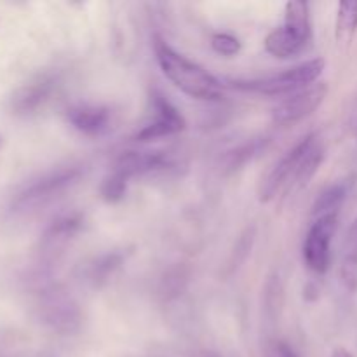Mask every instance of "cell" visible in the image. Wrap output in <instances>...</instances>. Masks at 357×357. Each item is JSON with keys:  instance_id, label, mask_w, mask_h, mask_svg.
Masks as SVG:
<instances>
[{"instance_id": "6da1fadb", "label": "cell", "mask_w": 357, "mask_h": 357, "mask_svg": "<svg viewBox=\"0 0 357 357\" xmlns=\"http://www.w3.org/2000/svg\"><path fill=\"white\" fill-rule=\"evenodd\" d=\"M153 51L162 73L181 93L202 101H215L222 98L223 84L215 75L174 51L160 37L153 38Z\"/></svg>"}, {"instance_id": "7a4b0ae2", "label": "cell", "mask_w": 357, "mask_h": 357, "mask_svg": "<svg viewBox=\"0 0 357 357\" xmlns=\"http://www.w3.org/2000/svg\"><path fill=\"white\" fill-rule=\"evenodd\" d=\"M80 176H82L80 166H61L47 171L26 181L14 194L10 201V211L14 215H28V213L37 211L59 197L70 187H73L80 180Z\"/></svg>"}, {"instance_id": "3957f363", "label": "cell", "mask_w": 357, "mask_h": 357, "mask_svg": "<svg viewBox=\"0 0 357 357\" xmlns=\"http://www.w3.org/2000/svg\"><path fill=\"white\" fill-rule=\"evenodd\" d=\"M324 59L316 58L309 59L305 63L293 66V68L284 70L278 75L265 77L258 80H237L232 82L234 87L241 91H251V93L265 94V96H282V94H295L298 91L307 89L314 86L324 70Z\"/></svg>"}, {"instance_id": "277c9868", "label": "cell", "mask_w": 357, "mask_h": 357, "mask_svg": "<svg viewBox=\"0 0 357 357\" xmlns=\"http://www.w3.org/2000/svg\"><path fill=\"white\" fill-rule=\"evenodd\" d=\"M38 319L58 333H75L82 324V312L75 300L58 286L42 288L37 303Z\"/></svg>"}, {"instance_id": "5b68a950", "label": "cell", "mask_w": 357, "mask_h": 357, "mask_svg": "<svg viewBox=\"0 0 357 357\" xmlns=\"http://www.w3.org/2000/svg\"><path fill=\"white\" fill-rule=\"evenodd\" d=\"M338 215L316 218L303 243V260L316 274H324L331 264V239L337 230Z\"/></svg>"}, {"instance_id": "8992f818", "label": "cell", "mask_w": 357, "mask_h": 357, "mask_svg": "<svg viewBox=\"0 0 357 357\" xmlns=\"http://www.w3.org/2000/svg\"><path fill=\"white\" fill-rule=\"evenodd\" d=\"M58 87V77L52 73H40L35 79L17 87L9 98V110L16 117L33 115L51 100Z\"/></svg>"}, {"instance_id": "52a82bcc", "label": "cell", "mask_w": 357, "mask_h": 357, "mask_svg": "<svg viewBox=\"0 0 357 357\" xmlns=\"http://www.w3.org/2000/svg\"><path fill=\"white\" fill-rule=\"evenodd\" d=\"M328 94L326 84H314L307 89L298 91L289 98L282 100L278 107L272 110V121L279 126H291L300 122L302 119L309 117L310 114L321 107Z\"/></svg>"}, {"instance_id": "ba28073f", "label": "cell", "mask_w": 357, "mask_h": 357, "mask_svg": "<svg viewBox=\"0 0 357 357\" xmlns=\"http://www.w3.org/2000/svg\"><path fill=\"white\" fill-rule=\"evenodd\" d=\"M152 110L153 119L136 132V142L149 143L160 138H167V136L181 132L187 126L178 108L173 107L160 93H155L152 96Z\"/></svg>"}, {"instance_id": "9c48e42d", "label": "cell", "mask_w": 357, "mask_h": 357, "mask_svg": "<svg viewBox=\"0 0 357 357\" xmlns=\"http://www.w3.org/2000/svg\"><path fill=\"white\" fill-rule=\"evenodd\" d=\"M316 142H317L316 135L305 136V138L300 139L291 150H288V152L284 153V157H281V160L272 167L271 173L265 176V180L261 181L260 188H258V199H260L261 202H268L275 197L279 188L284 185V181L288 180L291 174H295L302 157L305 155L307 150H309Z\"/></svg>"}, {"instance_id": "30bf717a", "label": "cell", "mask_w": 357, "mask_h": 357, "mask_svg": "<svg viewBox=\"0 0 357 357\" xmlns=\"http://www.w3.org/2000/svg\"><path fill=\"white\" fill-rule=\"evenodd\" d=\"M82 227L84 216L80 213H68V215L58 216L42 234L40 253L47 258L58 257L75 239Z\"/></svg>"}, {"instance_id": "8fae6325", "label": "cell", "mask_w": 357, "mask_h": 357, "mask_svg": "<svg viewBox=\"0 0 357 357\" xmlns=\"http://www.w3.org/2000/svg\"><path fill=\"white\" fill-rule=\"evenodd\" d=\"M171 157L167 152H124L115 159L112 171L126 180H131L135 176H145V174L157 173V171L169 169Z\"/></svg>"}, {"instance_id": "7c38bea8", "label": "cell", "mask_w": 357, "mask_h": 357, "mask_svg": "<svg viewBox=\"0 0 357 357\" xmlns=\"http://www.w3.org/2000/svg\"><path fill=\"white\" fill-rule=\"evenodd\" d=\"M66 121L73 129L86 136H100L110 128L112 115L107 107L98 105H75L66 110Z\"/></svg>"}, {"instance_id": "4fadbf2b", "label": "cell", "mask_w": 357, "mask_h": 357, "mask_svg": "<svg viewBox=\"0 0 357 357\" xmlns=\"http://www.w3.org/2000/svg\"><path fill=\"white\" fill-rule=\"evenodd\" d=\"M305 45L307 40L300 38L295 31H291L284 24L281 28H275L265 38V49H267V52L279 59L295 58L296 54H300L305 49Z\"/></svg>"}, {"instance_id": "5bb4252c", "label": "cell", "mask_w": 357, "mask_h": 357, "mask_svg": "<svg viewBox=\"0 0 357 357\" xmlns=\"http://www.w3.org/2000/svg\"><path fill=\"white\" fill-rule=\"evenodd\" d=\"M131 255L129 250H114L98 257L87 268V279L93 286H101L126 264L128 257Z\"/></svg>"}, {"instance_id": "9a60e30c", "label": "cell", "mask_w": 357, "mask_h": 357, "mask_svg": "<svg viewBox=\"0 0 357 357\" xmlns=\"http://www.w3.org/2000/svg\"><path fill=\"white\" fill-rule=\"evenodd\" d=\"M268 143H271V139L257 138L244 143V145H239L237 149L230 150V152H227V155L222 159L223 171H227V173H234V171L243 169L248 162H251V160L257 159L261 152H265Z\"/></svg>"}, {"instance_id": "2e32d148", "label": "cell", "mask_w": 357, "mask_h": 357, "mask_svg": "<svg viewBox=\"0 0 357 357\" xmlns=\"http://www.w3.org/2000/svg\"><path fill=\"white\" fill-rule=\"evenodd\" d=\"M349 194V183L345 181H338V183L328 187L319 197L316 199L312 206V216L314 218H323L328 215H338V209L344 204L345 197Z\"/></svg>"}, {"instance_id": "e0dca14e", "label": "cell", "mask_w": 357, "mask_h": 357, "mask_svg": "<svg viewBox=\"0 0 357 357\" xmlns=\"http://www.w3.org/2000/svg\"><path fill=\"white\" fill-rule=\"evenodd\" d=\"M282 307H284V286L279 274H272L268 275L264 288V310L271 323H275L281 317Z\"/></svg>"}, {"instance_id": "ac0fdd59", "label": "cell", "mask_w": 357, "mask_h": 357, "mask_svg": "<svg viewBox=\"0 0 357 357\" xmlns=\"http://www.w3.org/2000/svg\"><path fill=\"white\" fill-rule=\"evenodd\" d=\"M284 26L295 31L300 38L309 42L310 38V17H309V3L302 0H293L286 3V20Z\"/></svg>"}, {"instance_id": "d6986e66", "label": "cell", "mask_w": 357, "mask_h": 357, "mask_svg": "<svg viewBox=\"0 0 357 357\" xmlns=\"http://www.w3.org/2000/svg\"><path fill=\"white\" fill-rule=\"evenodd\" d=\"M323 160H324V149L316 142L309 150H307L305 155H303L302 160H300L298 167H296L295 174H293V176H295L296 187L298 188L307 187V185L310 183V180L316 176L317 169L321 167Z\"/></svg>"}, {"instance_id": "ffe728a7", "label": "cell", "mask_w": 357, "mask_h": 357, "mask_svg": "<svg viewBox=\"0 0 357 357\" xmlns=\"http://www.w3.org/2000/svg\"><path fill=\"white\" fill-rule=\"evenodd\" d=\"M357 30V2H342L337 14V40L351 42Z\"/></svg>"}, {"instance_id": "44dd1931", "label": "cell", "mask_w": 357, "mask_h": 357, "mask_svg": "<svg viewBox=\"0 0 357 357\" xmlns=\"http://www.w3.org/2000/svg\"><path fill=\"white\" fill-rule=\"evenodd\" d=\"M126 190H128V180L124 176H121V174L114 173V171L101 181V199L105 202H110V204L122 201L126 195Z\"/></svg>"}, {"instance_id": "7402d4cb", "label": "cell", "mask_w": 357, "mask_h": 357, "mask_svg": "<svg viewBox=\"0 0 357 357\" xmlns=\"http://www.w3.org/2000/svg\"><path fill=\"white\" fill-rule=\"evenodd\" d=\"M340 279L345 289L351 293L357 291V250L351 251L340 265Z\"/></svg>"}, {"instance_id": "603a6c76", "label": "cell", "mask_w": 357, "mask_h": 357, "mask_svg": "<svg viewBox=\"0 0 357 357\" xmlns=\"http://www.w3.org/2000/svg\"><path fill=\"white\" fill-rule=\"evenodd\" d=\"M211 47L215 49V52H218L220 56L232 58V56L239 54L241 42L230 33H216L213 35L211 38Z\"/></svg>"}, {"instance_id": "cb8c5ba5", "label": "cell", "mask_w": 357, "mask_h": 357, "mask_svg": "<svg viewBox=\"0 0 357 357\" xmlns=\"http://www.w3.org/2000/svg\"><path fill=\"white\" fill-rule=\"evenodd\" d=\"M253 241H255V230L253 229H248L246 232L241 236L239 243H237L236 250H234V258L232 261H230V265L234 267H239V264H243L244 260H246L248 255L251 253V246H253Z\"/></svg>"}, {"instance_id": "d4e9b609", "label": "cell", "mask_w": 357, "mask_h": 357, "mask_svg": "<svg viewBox=\"0 0 357 357\" xmlns=\"http://www.w3.org/2000/svg\"><path fill=\"white\" fill-rule=\"evenodd\" d=\"M265 357H300L282 340H271L265 345Z\"/></svg>"}, {"instance_id": "484cf974", "label": "cell", "mask_w": 357, "mask_h": 357, "mask_svg": "<svg viewBox=\"0 0 357 357\" xmlns=\"http://www.w3.org/2000/svg\"><path fill=\"white\" fill-rule=\"evenodd\" d=\"M331 357H354V356H352L347 349H337V351L331 354Z\"/></svg>"}, {"instance_id": "4316f807", "label": "cell", "mask_w": 357, "mask_h": 357, "mask_svg": "<svg viewBox=\"0 0 357 357\" xmlns=\"http://www.w3.org/2000/svg\"><path fill=\"white\" fill-rule=\"evenodd\" d=\"M202 357H223V356H220V354H215V352H206L204 356Z\"/></svg>"}, {"instance_id": "83f0119b", "label": "cell", "mask_w": 357, "mask_h": 357, "mask_svg": "<svg viewBox=\"0 0 357 357\" xmlns=\"http://www.w3.org/2000/svg\"><path fill=\"white\" fill-rule=\"evenodd\" d=\"M2 145H3V138H2V135H0V149H2Z\"/></svg>"}, {"instance_id": "f1b7e54d", "label": "cell", "mask_w": 357, "mask_h": 357, "mask_svg": "<svg viewBox=\"0 0 357 357\" xmlns=\"http://www.w3.org/2000/svg\"><path fill=\"white\" fill-rule=\"evenodd\" d=\"M354 236L357 237V222H356V227H354Z\"/></svg>"}]
</instances>
